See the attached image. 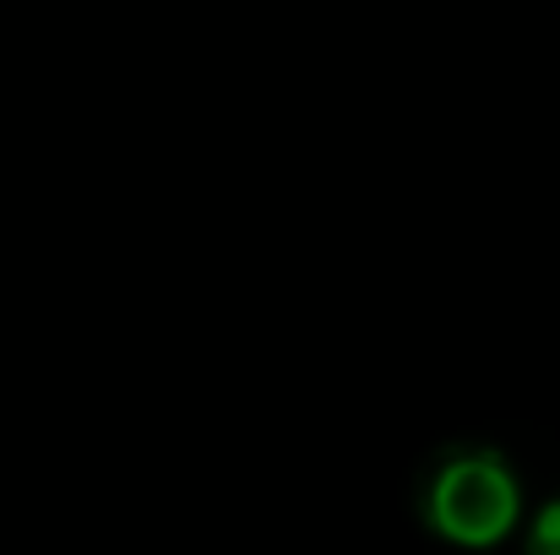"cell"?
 <instances>
[{
    "mask_svg": "<svg viewBox=\"0 0 560 555\" xmlns=\"http://www.w3.org/2000/svg\"><path fill=\"white\" fill-rule=\"evenodd\" d=\"M528 545H534V551H556L560 555V496L539 507V518H534V529H528Z\"/></svg>",
    "mask_w": 560,
    "mask_h": 555,
    "instance_id": "7a4b0ae2",
    "label": "cell"
},
{
    "mask_svg": "<svg viewBox=\"0 0 560 555\" xmlns=\"http://www.w3.org/2000/svg\"><path fill=\"white\" fill-rule=\"evenodd\" d=\"M419 523L457 551L501 545L523 518V485L501 447L490 441H446L413 479Z\"/></svg>",
    "mask_w": 560,
    "mask_h": 555,
    "instance_id": "6da1fadb",
    "label": "cell"
}]
</instances>
